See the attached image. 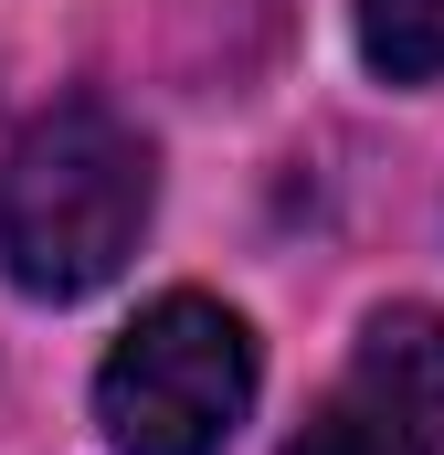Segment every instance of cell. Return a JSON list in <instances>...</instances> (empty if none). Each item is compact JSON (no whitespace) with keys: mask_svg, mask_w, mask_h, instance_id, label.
<instances>
[{"mask_svg":"<svg viewBox=\"0 0 444 455\" xmlns=\"http://www.w3.org/2000/svg\"><path fill=\"white\" fill-rule=\"evenodd\" d=\"M148 202H159V159L116 107L75 96V107L32 116L0 159V275L53 307L96 297L138 254Z\"/></svg>","mask_w":444,"mask_h":455,"instance_id":"1","label":"cell"},{"mask_svg":"<svg viewBox=\"0 0 444 455\" xmlns=\"http://www.w3.org/2000/svg\"><path fill=\"white\" fill-rule=\"evenodd\" d=\"M243 413H254V329L202 286L138 307V329L96 371V424L116 455H222Z\"/></svg>","mask_w":444,"mask_h":455,"instance_id":"2","label":"cell"},{"mask_svg":"<svg viewBox=\"0 0 444 455\" xmlns=\"http://www.w3.org/2000/svg\"><path fill=\"white\" fill-rule=\"evenodd\" d=\"M286 455H444V318L381 307Z\"/></svg>","mask_w":444,"mask_h":455,"instance_id":"3","label":"cell"},{"mask_svg":"<svg viewBox=\"0 0 444 455\" xmlns=\"http://www.w3.org/2000/svg\"><path fill=\"white\" fill-rule=\"evenodd\" d=\"M360 53L392 85H434L444 75V0H360Z\"/></svg>","mask_w":444,"mask_h":455,"instance_id":"4","label":"cell"}]
</instances>
